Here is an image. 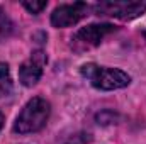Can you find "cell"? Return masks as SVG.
<instances>
[{"label": "cell", "mask_w": 146, "mask_h": 144, "mask_svg": "<svg viewBox=\"0 0 146 144\" xmlns=\"http://www.w3.org/2000/svg\"><path fill=\"white\" fill-rule=\"evenodd\" d=\"M48 63V56L44 51H33L29 59H26L19 68V80L24 87H34L42 76V70Z\"/></svg>", "instance_id": "8992f818"}, {"label": "cell", "mask_w": 146, "mask_h": 144, "mask_svg": "<svg viewBox=\"0 0 146 144\" xmlns=\"http://www.w3.org/2000/svg\"><path fill=\"white\" fill-rule=\"evenodd\" d=\"M12 93V78L7 63H0V100Z\"/></svg>", "instance_id": "52a82bcc"}, {"label": "cell", "mask_w": 146, "mask_h": 144, "mask_svg": "<svg viewBox=\"0 0 146 144\" xmlns=\"http://www.w3.org/2000/svg\"><path fill=\"white\" fill-rule=\"evenodd\" d=\"M80 73L92 83V87L99 90H119L124 88L131 83V76L122 70L117 68H107V66H99L95 63H85L82 65Z\"/></svg>", "instance_id": "7a4b0ae2"}, {"label": "cell", "mask_w": 146, "mask_h": 144, "mask_svg": "<svg viewBox=\"0 0 146 144\" xmlns=\"http://www.w3.org/2000/svg\"><path fill=\"white\" fill-rule=\"evenodd\" d=\"M115 119H117V115H115L112 110H106V112L97 114V122L102 124V126H106V124H112Z\"/></svg>", "instance_id": "30bf717a"}, {"label": "cell", "mask_w": 146, "mask_h": 144, "mask_svg": "<svg viewBox=\"0 0 146 144\" xmlns=\"http://www.w3.org/2000/svg\"><path fill=\"white\" fill-rule=\"evenodd\" d=\"M115 31V26L112 24H90L87 27L78 29L72 37V48L75 51H85L90 48H95L102 42V39Z\"/></svg>", "instance_id": "277c9868"}, {"label": "cell", "mask_w": 146, "mask_h": 144, "mask_svg": "<svg viewBox=\"0 0 146 144\" xmlns=\"http://www.w3.org/2000/svg\"><path fill=\"white\" fill-rule=\"evenodd\" d=\"M90 5L85 2H75V3H65L53 10L51 14V26L53 27H72L78 24L83 17L88 15Z\"/></svg>", "instance_id": "5b68a950"}, {"label": "cell", "mask_w": 146, "mask_h": 144, "mask_svg": "<svg viewBox=\"0 0 146 144\" xmlns=\"http://www.w3.org/2000/svg\"><path fill=\"white\" fill-rule=\"evenodd\" d=\"M51 114V105L46 98L41 97H34L31 98L24 108L21 110V114L17 115L12 131L15 134H31V132H37L41 131Z\"/></svg>", "instance_id": "6da1fadb"}, {"label": "cell", "mask_w": 146, "mask_h": 144, "mask_svg": "<svg viewBox=\"0 0 146 144\" xmlns=\"http://www.w3.org/2000/svg\"><path fill=\"white\" fill-rule=\"evenodd\" d=\"M2 126H3V114L0 112V129H2Z\"/></svg>", "instance_id": "8fae6325"}, {"label": "cell", "mask_w": 146, "mask_h": 144, "mask_svg": "<svg viewBox=\"0 0 146 144\" xmlns=\"http://www.w3.org/2000/svg\"><path fill=\"white\" fill-rule=\"evenodd\" d=\"M12 27H14V24H12V20L7 17V14H5V10L0 7V34L2 36H7L10 31H12Z\"/></svg>", "instance_id": "ba28073f"}, {"label": "cell", "mask_w": 146, "mask_h": 144, "mask_svg": "<svg viewBox=\"0 0 146 144\" xmlns=\"http://www.w3.org/2000/svg\"><path fill=\"white\" fill-rule=\"evenodd\" d=\"M22 5H24V9H27L31 14H41L44 9H46V5H48V2H22Z\"/></svg>", "instance_id": "9c48e42d"}, {"label": "cell", "mask_w": 146, "mask_h": 144, "mask_svg": "<svg viewBox=\"0 0 146 144\" xmlns=\"http://www.w3.org/2000/svg\"><path fill=\"white\" fill-rule=\"evenodd\" d=\"M94 12L99 17H114L121 20H131L146 12V2H127V0H114V2H100L94 5Z\"/></svg>", "instance_id": "3957f363"}]
</instances>
